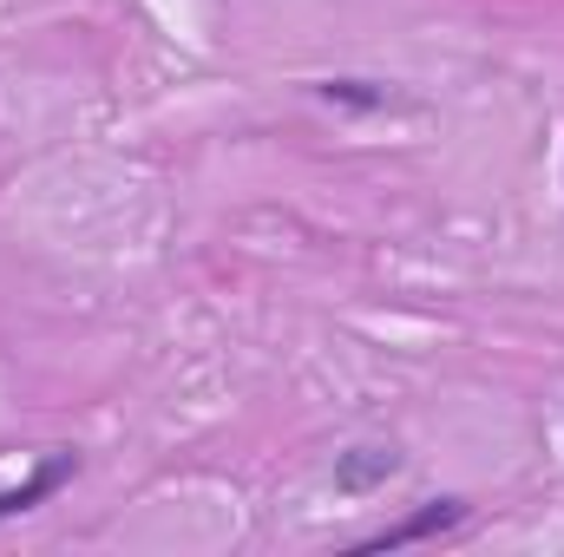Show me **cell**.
Returning a JSON list of instances; mask_svg holds the SVG:
<instances>
[{
    "label": "cell",
    "instance_id": "cell-1",
    "mask_svg": "<svg viewBox=\"0 0 564 557\" xmlns=\"http://www.w3.org/2000/svg\"><path fill=\"white\" fill-rule=\"evenodd\" d=\"M79 479V452H46V459H33L26 466V479H13V485H0V525L7 518H20V512H33V505H46L53 492H66Z\"/></svg>",
    "mask_w": 564,
    "mask_h": 557
},
{
    "label": "cell",
    "instance_id": "cell-2",
    "mask_svg": "<svg viewBox=\"0 0 564 557\" xmlns=\"http://www.w3.org/2000/svg\"><path fill=\"white\" fill-rule=\"evenodd\" d=\"M459 525H466V499H426L414 518H401V525H388V532L361 538V545H355V557H368V551H401V545H421V538L459 532Z\"/></svg>",
    "mask_w": 564,
    "mask_h": 557
},
{
    "label": "cell",
    "instance_id": "cell-3",
    "mask_svg": "<svg viewBox=\"0 0 564 557\" xmlns=\"http://www.w3.org/2000/svg\"><path fill=\"white\" fill-rule=\"evenodd\" d=\"M401 472V452L394 446H348V452H335V492H348V499H361V492H381L388 479Z\"/></svg>",
    "mask_w": 564,
    "mask_h": 557
},
{
    "label": "cell",
    "instance_id": "cell-4",
    "mask_svg": "<svg viewBox=\"0 0 564 557\" xmlns=\"http://www.w3.org/2000/svg\"><path fill=\"white\" fill-rule=\"evenodd\" d=\"M315 92H322L328 106H341V112H388V106H394V92L375 86V79H322Z\"/></svg>",
    "mask_w": 564,
    "mask_h": 557
}]
</instances>
